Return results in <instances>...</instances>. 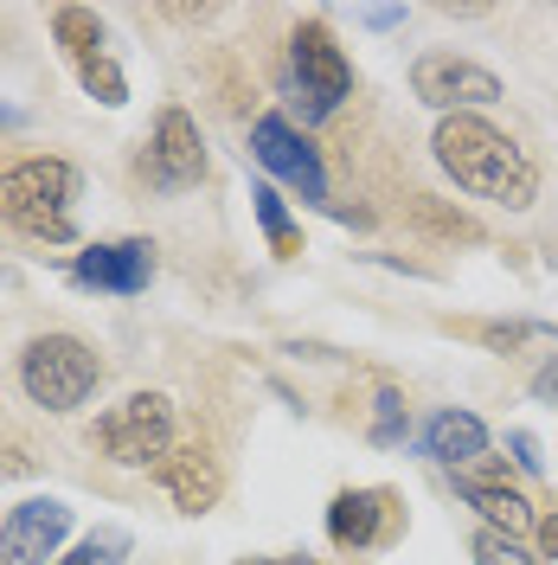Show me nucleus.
Masks as SVG:
<instances>
[{"label": "nucleus", "instance_id": "nucleus-16", "mask_svg": "<svg viewBox=\"0 0 558 565\" xmlns=\"http://www.w3.org/2000/svg\"><path fill=\"white\" fill-rule=\"evenodd\" d=\"M77 77H84V90H90L104 109L129 104V77L116 71V58H109V52H84V58H77Z\"/></svg>", "mask_w": 558, "mask_h": 565}, {"label": "nucleus", "instance_id": "nucleus-5", "mask_svg": "<svg viewBox=\"0 0 558 565\" xmlns=\"http://www.w3.org/2000/svg\"><path fill=\"white\" fill-rule=\"evenodd\" d=\"M289 84H296V104H302L309 122L353 97V65L321 20H309V26L289 33Z\"/></svg>", "mask_w": 558, "mask_h": 565}, {"label": "nucleus", "instance_id": "nucleus-10", "mask_svg": "<svg viewBox=\"0 0 558 565\" xmlns=\"http://www.w3.org/2000/svg\"><path fill=\"white\" fill-rule=\"evenodd\" d=\"M71 282L104 289V296H141L154 282V245L148 238H104L71 257Z\"/></svg>", "mask_w": 558, "mask_h": 565}, {"label": "nucleus", "instance_id": "nucleus-25", "mask_svg": "<svg viewBox=\"0 0 558 565\" xmlns=\"http://www.w3.org/2000/svg\"><path fill=\"white\" fill-rule=\"evenodd\" d=\"M0 129L13 136V129H26V109H13V104H0Z\"/></svg>", "mask_w": 558, "mask_h": 565}, {"label": "nucleus", "instance_id": "nucleus-27", "mask_svg": "<svg viewBox=\"0 0 558 565\" xmlns=\"http://www.w3.org/2000/svg\"><path fill=\"white\" fill-rule=\"evenodd\" d=\"M546 264H558V232H552V238H546Z\"/></svg>", "mask_w": 558, "mask_h": 565}, {"label": "nucleus", "instance_id": "nucleus-23", "mask_svg": "<svg viewBox=\"0 0 558 565\" xmlns=\"http://www.w3.org/2000/svg\"><path fill=\"white\" fill-rule=\"evenodd\" d=\"M533 398H558V360H546V366L533 373Z\"/></svg>", "mask_w": 558, "mask_h": 565}, {"label": "nucleus", "instance_id": "nucleus-15", "mask_svg": "<svg viewBox=\"0 0 558 565\" xmlns=\"http://www.w3.org/2000/svg\"><path fill=\"white\" fill-rule=\"evenodd\" d=\"M250 212H257V225H264V238H270L277 257H296V250H302V238H296V225H289V206H282L277 186H250Z\"/></svg>", "mask_w": 558, "mask_h": 565}, {"label": "nucleus", "instance_id": "nucleus-7", "mask_svg": "<svg viewBox=\"0 0 558 565\" xmlns=\"http://www.w3.org/2000/svg\"><path fill=\"white\" fill-rule=\"evenodd\" d=\"M250 154H257V168H264V174L289 180L302 200L328 206V168H321L314 141L302 136L289 116H257V122H250Z\"/></svg>", "mask_w": 558, "mask_h": 565}, {"label": "nucleus", "instance_id": "nucleus-26", "mask_svg": "<svg viewBox=\"0 0 558 565\" xmlns=\"http://www.w3.org/2000/svg\"><path fill=\"white\" fill-rule=\"evenodd\" d=\"M539 533H546V553H552V559H558V521H546V527H539Z\"/></svg>", "mask_w": 558, "mask_h": 565}, {"label": "nucleus", "instance_id": "nucleus-8", "mask_svg": "<svg viewBox=\"0 0 558 565\" xmlns=\"http://www.w3.org/2000/svg\"><path fill=\"white\" fill-rule=\"evenodd\" d=\"M71 533V508L58 494H26L13 514H7V527H0V559L7 565H52L58 559V546H65Z\"/></svg>", "mask_w": 558, "mask_h": 565}, {"label": "nucleus", "instance_id": "nucleus-17", "mask_svg": "<svg viewBox=\"0 0 558 565\" xmlns=\"http://www.w3.org/2000/svg\"><path fill=\"white\" fill-rule=\"evenodd\" d=\"M52 26H58V45L71 52V65H77L84 52H104V20H97L90 7H58Z\"/></svg>", "mask_w": 558, "mask_h": 565}, {"label": "nucleus", "instance_id": "nucleus-18", "mask_svg": "<svg viewBox=\"0 0 558 565\" xmlns=\"http://www.w3.org/2000/svg\"><path fill=\"white\" fill-rule=\"evenodd\" d=\"M405 424H411V412H405V392L379 386V398H373V444H379V450H398V444H405Z\"/></svg>", "mask_w": 558, "mask_h": 565}, {"label": "nucleus", "instance_id": "nucleus-1", "mask_svg": "<svg viewBox=\"0 0 558 565\" xmlns=\"http://www.w3.org/2000/svg\"><path fill=\"white\" fill-rule=\"evenodd\" d=\"M430 154H437V168H443L462 193H475V200H494V206H507V212H526L539 200V168H533V154H526L507 129L482 122V116H443L437 136H430Z\"/></svg>", "mask_w": 558, "mask_h": 565}, {"label": "nucleus", "instance_id": "nucleus-24", "mask_svg": "<svg viewBox=\"0 0 558 565\" xmlns=\"http://www.w3.org/2000/svg\"><path fill=\"white\" fill-rule=\"evenodd\" d=\"M360 20H366V26H405V7H366V13H360Z\"/></svg>", "mask_w": 558, "mask_h": 565}, {"label": "nucleus", "instance_id": "nucleus-13", "mask_svg": "<svg viewBox=\"0 0 558 565\" xmlns=\"http://www.w3.org/2000/svg\"><path fill=\"white\" fill-rule=\"evenodd\" d=\"M161 482H168L180 514H206L212 501H218V489H225V476H218L206 444H174V457L161 462Z\"/></svg>", "mask_w": 558, "mask_h": 565}, {"label": "nucleus", "instance_id": "nucleus-11", "mask_svg": "<svg viewBox=\"0 0 558 565\" xmlns=\"http://www.w3.org/2000/svg\"><path fill=\"white\" fill-rule=\"evenodd\" d=\"M455 494L489 521L494 533H514V540H526L533 533V501H526L521 489H507V476H501V462H489V457H475V462H462L455 469Z\"/></svg>", "mask_w": 558, "mask_h": 565}, {"label": "nucleus", "instance_id": "nucleus-6", "mask_svg": "<svg viewBox=\"0 0 558 565\" xmlns=\"http://www.w3.org/2000/svg\"><path fill=\"white\" fill-rule=\"evenodd\" d=\"M411 90H418V104L443 109V116H475L482 104H501V77L455 52H423L411 65Z\"/></svg>", "mask_w": 558, "mask_h": 565}, {"label": "nucleus", "instance_id": "nucleus-9", "mask_svg": "<svg viewBox=\"0 0 558 565\" xmlns=\"http://www.w3.org/2000/svg\"><path fill=\"white\" fill-rule=\"evenodd\" d=\"M206 180V141L200 122L186 109H161L154 141H148V186L154 193H180V186H200Z\"/></svg>", "mask_w": 558, "mask_h": 565}, {"label": "nucleus", "instance_id": "nucleus-28", "mask_svg": "<svg viewBox=\"0 0 558 565\" xmlns=\"http://www.w3.org/2000/svg\"><path fill=\"white\" fill-rule=\"evenodd\" d=\"M238 565H289V559H238Z\"/></svg>", "mask_w": 558, "mask_h": 565}, {"label": "nucleus", "instance_id": "nucleus-4", "mask_svg": "<svg viewBox=\"0 0 558 565\" xmlns=\"http://www.w3.org/2000/svg\"><path fill=\"white\" fill-rule=\"evenodd\" d=\"M90 444L122 469H161L174 457V398L168 392H129L122 405H109Z\"/></svg>", "mask_w": 558, "mask_h": 565}, {"label": "nucleus", "instance_id": "nucleus-21", "mask_svg": "<svg viewBox=\"0 0 558 565\" xmlns=\"http://www.w3.org/2000/svg\"><path fill=\"white\" fill-rule=\"evenodd\" d=\"M122 559H129V527H97L71 553V565H122Z\"/></svg>", "mask_w": 558, "mask_h": 565}, {"label": "nucleus", "instance_id": "nucleus-3", "mask_svg": "<svg viewBox=\"0 0 558 565\" xmlns=\"http://www.w3.org/2000/svg\"><path fill=\"white\" fill-rule=\"evenodd\" d=\"M97 386H104V360H97L90 341H77V334H39L20 353V392L33 398L39 412H58L65 418Z\"/></svg>", "mask_w": 558, "mask_h": 565}, {"label": "nucleus", "instance_id": "nucleus-14", "mask_svg": "<svg viewBox=\"0 0 558 565\" xmlns=\"http://www.w3.org/2000/svg\"><path fill=\"white\" fill-rule=\"evenodd\" d=\"M423 457L443 462V469H462V462L489 457V424L475 418V412H437V418L423 424Z\"/></svg>", "mask_w": 558, "mask_h": 565}, {"label": "nucleus", "instance_id": "nucleus-12", "mask_svg": "<svg viewBox=\"0 0 558 565\" xmlns=\"http://www.w3.org/2000/svg\"><path fill=\"white\" fill-rule=\"evenodd\" d=\"M391 494L385 489H341L328 501V540L341 546V553H366V546H379L385 527H391Z\"/></svg>", "mask_w": 558, "mask_h": 565}, {"label": "nucleus", "instance_id": "nucleus-20", "mask_svg": "<svg viewBox=\"0 0 558 565\" xmlns=\"http://www.w3.org/2000/svg\"><path fill=\"white\" fill-rule=\"evenodd\" d=\"M469 553H475V565H539L533 553H526V540H514V533H494V527L475 533V540H469Z\"/></svg>", "mask_w": 558, "mask_h": 565}, {"label": "nucleus", "instance_id": "nucleus-19", "mask_svg": "<svg viewBox=\"0 0 558 565\" xmlns=\"http://www.w3.org/2000/svg\"><path fill=\"white\" fill-rule=\"evenodd\" d=\"M526 341H558V328L552 321H489L482 328V348H494V353H514Z\"/></svg>", "mask_w": 558, "mask_h": 565}, {"label": "nucleus", "instance_id": "nucleus-22", "mask_svg": "<svg viewBox=\"0 0 558 565\" xmlns=\"http://www.w3.org/2000/svg\"><path fill=\"white\" fill-rule=\"evenodd\" d=\"M507 450H514V462H521L526 476H533V469H539V444H533V437H526V430H514V437H507Z\"/></svg>", "mask_w": 558, "mask_h": 565}, {"label": "nucleus", "instance_id": "nucleus-2", "mask_svg": "<svg viewBox=\"0 0 558 565\" xmlns=\"http://www.w3.org/2000/svg\"><path fill=\"white\" fill-rule=\"evenodd\" d=\"M77 168L58 161V154H33V161H13L0 174V218L13 232H26L39 245H71L77 225H71V206H77Z\"/></svg>", "mask_w": 558, "mask_h": 565}]
</instances>
